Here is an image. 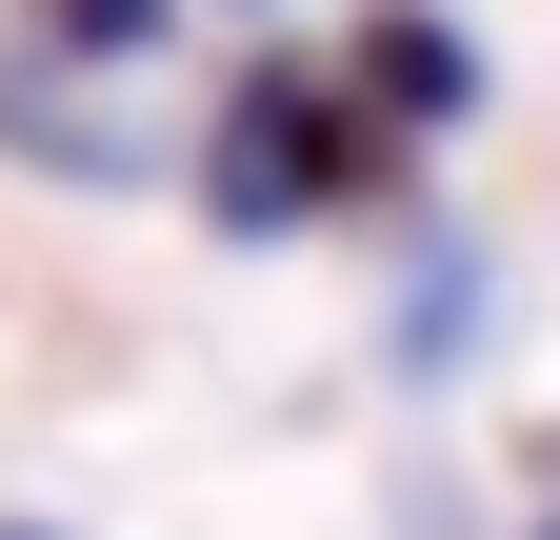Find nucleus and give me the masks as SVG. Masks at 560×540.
<instances>
[{
  "label": "nucleus",
  "instance_id": "nucleus-2",
  "mask_svg": "<svg viewBox=\"0 0 560 540\" xmlns=\"http://www.w3.org/2000/svg\"><path fill=\"white\" fill-rule=\"evenodd\" d=\"M340 101H361L381 141H460L480 120V40L441 0H361V21H340Z\"/></svg>",
  "mask_w": 560,
  "mask_h": 540
},
{
  "label": "nucleus",
  "instance_id": "nucleus-1",
  "mask_svg": "<svg viewBox=\"0 0 560 540\" xmlns=\"http://www.w3.org/2000/svg\"><path fill=\"white\" fill-rule=\"evenodd\" d=\"M420 141H381L361 101H340V60H241L221 101H200V141H180V180H200V221L221 240H280V221H340V200H381Z\"/></svg>",
  "mask_w": 560,
  "mask_h": 540
},
{
  "label": "nucleus",
  "instance_id": "nucleus-3",
  "mask_svg": "<svg viewBox=\"0 0 560 540\" xmlns=\"http://www.w3.org/2000/svg\"><path fill=\"white\" fill-rule=\"evenodd\" d=\"M0 161H40V180H161V120H120L81 60H21V40H0Z\"/></svg>",
  "mask_w": 560,
  "mask_h": 540
},
{
  "label": "nucleus",
  "instance_id": "nucleus-6",
  "mask_svg": "<svg viewBox=\"0 0 560 540\" xmlns=\"http://www.w3.org/2000/svg\"><path fill=\"white\" fill-rule=\"evenodd\" d=\"M521 540H560V441H540V520H521Z\"/></svg>",
  "mask_w": 560,
  "mask_h": 540
},
{
  "label": "nucleus",
  "instance_id": "nucleus-5",
  "mask_svg": "<svg viewBox=\"0 0 560 540\" xmlns=\"http://www.w3.org/2000/svg\"><path fill=\"white\" fill-rule=\"evenodd\" d=\"M480 341V240H420V281H400V361H460Z\"/></svg>",
  "mask_w": 560,
  "mask_h": 540
},
{
  "label": "nucleus",
  "instance_id": "nucleus-4",
  "mask_svg": "<svg viewBox=\"0 0 560 540\" xmlns=\"http://www.w3.org/2000/svg\"><path fill=\"white\" fill-rule=\"evenodd\" d=\"M161 40H180V0H21V60H81V81H120Z\"/></svg>",
  "mask_w": 560,
  "mask_h": 540
},
{
  "label": "nucleus",
  "instance_id": "nucleus-8",
  "mask_svg": "<svg viewBox=\"0 0 560 540\" xmlns=\"http://www.w3.org/2000/svg\"><path fill=\"white\" fill-rule=\"evenodd\" d=\"M0 540H60V520H0Z\"/></svg>",
  "mask_w": 560,
  "mask_h": 540
},
{
  "label": "nucleus",
  "instance_id": "nucleus-7",
  "mask_svg": "<svg viewBox=\"0 0 560 540\" xmlns=\"http://www.w3.org/2000/svg\"><path fill=\"white\" fill-rule=\"evenodd\" d=\"M221 21H280V0H221Z\"/></svg>",
  "mask_w": 560,
  "mask_h": 540
}]
</instances>
